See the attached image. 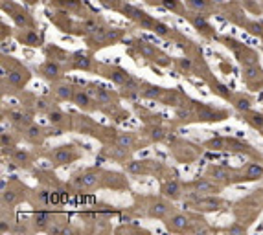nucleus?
Returning <instances> with one entry per match:
<instances>
[{
    "label": "nucleus",
    "mask_w": 263,
    "mask_h": 235,
    "mask_svg": "<svg viewBox=\"0 0 263 235\" xmlns=\"http://www.w3.org/2000/svg\"><path fill=\"white\" fill-rule=\"evenodd\" d=\"M0 72H2V96H19L21 92L28 86L32 81V72L28 66L17 61L11 55H2V64H0Z\"/></svg>",
    "instance_id": "nucleus-1"
},
{
    "label": "nucleus",
    "mask_w": 263,
    "mask_h": 235,
    "mask_svg": "<svg viewBox=\"0 0 263 235\" xmlns=\"http://www.w3.org/2000/svg\"><path fill=\"white\" fill-rule=\"evenodd\" d=\"M83 86H85L86 92L96 99L98 110H100V112L107 114V116L111 118L120 108V99H122L120 92L111 90V88L100 85L96 81H89V83H85Z\"/></svg>",
    "instance_id": "nucleus-2"
},
{
    "label": "nucleus",
    "mask_w": 263,
    "mask_h": 235,
    "mask_svg": "<svg viewBox=\"0 0 263 235\" xmlns=\"http://www.w3.org/2000/svg\"><path fill=\"white\" fill-rule=\"evenodd\" d=\"M131 54L136 55V57H142L149 63L156 64V66H162V68H167L173 64V59L164 52V50L156 48L155 44L147 43L144 39H133L131 41Z\"/></svg>",
    "instance_id": "nucleus-3"
},
{
    "label": "nucleus",
    "mask_w": 263,
    "mask_h": 235,
    "mask_svg": "<svg viewBox=\"0 0 263 235\" xmlns=\"http://www.w3.org/2000/svg\"><path fill=\"white\" fill-rule=\"evenodd\" d=\"M215 41H219L226 46V48L230 50L236 61L241 66H250V64H259V52L258 50L250 48L248 44L241 43V41H237L236 37H230V35H217Z\"/></svg>",
    "instance_id": "nucleus-4"
},
{
    "label": "nucleus",
    "mask_w": 263,
    "mask_h": 235,
    "mask_svg": "<svg viewBox=\"0 0 263 235\" xmlns=\"http://www.w3.org/2000/svg\"><path fill=\"white\" fill-rule=\"evenodd\" d=\"M201 217H203V213H197V211L192 213V211H177L175 209L162 222H164V228L171 233H194L195 224Z\"/></svg>",
    "instance_id": "nucleus-5"
},
{
    "label": "nucleus",
    "mask_w": 263,
    "mask_h": 235,
    "mask_svg": "<svg viewBox=\"0 0 263 235\" xmlns=\"http://www.w3.org/2000/svg\"><path fill=\"white\" fill-rule=\"evenodd\" d=\"M39 156L46 158V162H50V167L54 169H59V167H66L74 162L81 160V151L75 147L74 144H63L57 145L54 149L46 151V153H41Z\"/></svg>",
    "instance_id": "nucleus-6"
},
{
    "label": "nucleus",
    "mask_w": 263,
    "mask_h": 235,
    "mask_svg": "<svg viewBox=\"0 0 263 235\" xmlns=\"http://www.w3.org/2000/svg\"><path fill=\"white\" fill-rule=\"evenodd\" d=\"M124 39H125L124 28H111L107 24V26H103L100 32L85 37V43H86V46H89V50L98 52V50L114 46V44H118L120 41H124Z\"/></svg>",
    "instance_id": "nucleus-7"
},
{
    "label": "nucleus",
    "mask_w": 263,
    "mask_h": 235,
    "mask_svg": "<svg viewBox=\"0 0 263 235\" xmlns=\"http://www.w3.org/2000/svg\"><path fill=\"white\" fill-rule=\"evenodd\" d=\"M186 204L192 211L206 215L221 211L228 202L225 198H221L219 195H192V193H186Z\"/></svg>",
    "instance_id": "nucleus-8"
},
{
    "label": "nucleus",
    "mask_w": 263,
    "mask_h": 235,
    "mask_svg": "<svg viewBox=\"0 0 263 235\" xmlns=\"http://www.w3.org/2000/svg\"><path fill=\"white\" fill-rule=\"evenodd\" d=\"M30 197V187H26L21 180H10V182H2V195H0V200H2V208L4 209H13L15 206H19L21 202L28 200Z\"/></svg>",
    "instance_id": "nucleus-9"
},
{
    "label": "nucleus",
    "mask_w": 263,
    "mask_h": 235,
    "mask_svg": "<svg viewBox=\"0 0 263 235\" xmlns=\"http://www.w3.org/2000/svg\"><path fill=\"white\" fill-rule=\"evenodd\" d=\"M2 11L6 15L11 17V21L15 24L17 30H28V28H37V21L30 11L22 4L15 0H2Z\"/></svg>",
    "instance_id": "nucleus-10"
},
{
    "label": "nucleus",
    "mask_w": 263,
    "mask_h": 235,
    "mask_svg": "<svg viewBox=\"0 0 263 235\" xmlns=\"http://www.w3.org/2000/svg\"><path fill=\"white\" fill-rule=\"evenodd\" d=\"M204 176H208L212 180L219 182L221 186H236V184H243V171L234 169V167L223 166V164H210L204 169Z\"/></svg>",
    "instance_id": "nucleus-11"
},
{
    "label": "nucleus",
    "mask_w": 263,
    "mask_h": 235,
    "mask_svg": "<svg viewBox=\"0 0 263 235\" xmlns=\"http://www.w3.org/2000/svg\"><path fill=\"white\" fill-rule=\"evenodd\" d=\"M103 171L102 167H86L81 171L74 173L70 178V186L75 191H85V189H94V187H102L103 182Z\"/></svg>",
    "instance_id": "nucleus-12"
},
{
    "label": "nucleus",
    "mask_w": 263,
    "mask_h": 235,
    "mask_svg": "<svg viewBox=\"0 0 263 235\" xmlns=\"http://www.w3.org/2000/svg\"><path fill=\"white\" fill-rule=\"evenodd\" d=\"M19 133H21V138L24 140V142L35 145V147H41L46 138H50V136H59V134H63L65 131L59 127H54V125H52V127H44V125H39V123L32 122L30 125L21 129Z\"/></svg>",
    "instance_id": "nucleus-13"
},
{
    "label": "nucleus",
    "mask_w": 263,
    "mask_h": 235,
    "mask_svg": "<svg viewBox=\"0 0 263 235\" xmlns=\"http://www.w3.org/2000/svg\"><path fill=\"white\" fill-rule=\"evenodd\" d=\"M120 13H122L125 19L133 21L138 28H142V30H147V32H151V30H153V26H155V22H156L155 17H151L147 11H144L142 8H138V6L129 4V2H125V4L122 6Z\"/></svg>",
    "instance_id": "nucleus-14"
},
{
    "label": "nucleus",
    "mask_w": 263,
    "mask_h": 235,
    "mask_svg": "<svg viewBox=\"0 0 263 235\" xmlns=\"http://www.w3.org/2000/svg\"><path fill=\"white\" fill-rule=\"evenodd\" d=\"M208 17L210 15H206V13H199V11H194L188 8V13L184 15V19L197 30V33L201 37L215 41V39H217V33H215V28L212 26V22H210Z\"/></svg>",
    "instance_id": "nucleus-15"
},
{
    "label": "nucleus",
    "mask_w": 263,
    "mask_h": 235,
    "mask_svg": "<svg viewBox=\"0 0 263 235\" xmlns=\"http://www.w3.org/2000/svg\"><path fill=\"white\" fill-rule=\"evenodd\" d=\"M195 110H197V123H221L226 118H230V112L226 108L212 107L208 103L195 101Z\"/></svg>",
    "instance_id": "nucleus-16"
},
{
    "label": "nucleus",
    "mask_w": 263,
    "mask_h": 235,
    "mask_svg": "<svg viewBox=\"0 0 263 235\" xmlns=\"http://www.w3.org/2000/svg\"><path fill=\"white\" fill-rule=\"evenodd\" d=\"M171 211H175L173 200L166 198L164 195H162V197H151L147 206H145V217L156 219V220H164Z\"/></svg>",
    "instance_id": "nucleus-17"
},
{
    "label": "nucleus",
    "mask_w": 263,
    "mask_h": 235,
    "mask_svg": "<svg viewBox=\"0 0 263 235\" xmlns=\"http://www.w3.org/2000/svg\"><path fill=\"white\" fill-rule=\"evenodd\" d=\"M223 187L219 182L212 180L208 176H201L192 182H186V191L192 195H221Z\"/></svg>",
    "instance_id": "nucleus-18"
},
{
    "label": "nucleus",
    "mask_w": 263,
    "mask_h": 235,
    "mask_svg": "<svg viewBox=\"0 0 263 235\" xmlns=\"http://www.w3.org/2000/svg\"><path fill=\"white\" fill-rule=\"evenodd\" d=\"M98 61L94 59L92 50H79V52H72V61H70V70H77V72H96L98 74Z\"/></svg>",
    "instance_id": "nucleus-19"
},
{
    "label": "nucleus",
    "mask_w": 263,
    "mask_h": 235,
    "mask_svg": "<svg viewBox=\"0 0 263 235\" xmlns=\"http://www.w3.org/2000/svg\"><path fill=\"white\" fill-rule=\"evenodd\" d=\"M65 72H68V70H66L63 64L48 57H46V61H43V63L37 66V74L41 75L44 81H48V83H55V81L59 79H65Z\"/></svg>",
    "instance_id": "nucleus-20"
},
{
    "label": "nucleus",
    "mask_w": 263,
    "mask_h": 235,
    "mask_svg": "<svg viewBox=\"0 0 263 235\" xmlns=\"http://www.w3.org/2000/svg\"><path fill=\"white\" fill-rule=\"evenodd\" d=\"M55 222V213L50 208H35L30 224H32V231H44L48 233L50 228Z\"/></svg>",
    "instance_id": "nucleus-21"
},
{
    "label": "nucleus",
    "mask_w": 263,
    "mask_h": 235,
    "mask_svg": "<svg viewBox=\"0 0 263 235\" xmlns=\"http://www.w3.org/2000/svg\"><path fill=\"white\" fill-rule=\"evenodd\" d=\"M98 74L102 75V77H105V79H109L113 85H116V86H122L125 81L133 75L125 68L118 66V64H103V63L98 64Z\"/></svg>",
    "instance_id": "nucleus-22"
},
{
    "label": "nucleus",
    "mask_w": 263,
    "mask_h": 235,
    "mask_svg": "<svg viewBox=\"0 0 263 235\" xmlns=\"http://www.w3.org/2000/svg\"><path fill=\"white\" fill-rule=\"evenodd\" d=\"M241 79L248 90L259 92L263 90V68L261 64H250L241 66Z\"/></svg>",
    "instance_id": "nucleus-23"
},
{
    "label": "nucleus",
    "mask_w": 263,
    "mask_h": 235,
    "mask_svg": "<svg viewBox=\"0 0 263 235\" xmlns=\"http://www.w3.org/2000/svg\"><path fill=\"white\" fill-rule=\"evenodd\" d=\"M175 125H192L197 123V110H195V99L186 97L183 105L175 107Z\"/></svg>",
    "instance_id": "nucleus-24"
},
{
    "label": "nucleus",
    "mask_w": 263,
    "mask_h": 235,
    "mask_svg": "<svg viewBox=\"0 0 263 235\" xmlns=\"http://www.w3.org/2000/svg\"><path fill=\"white\" fill-rule=\"evenodd\" d=\"M15 41L26 48H41L44 43L43 33L39 32L37 28H28V30H17L15 32Z\"/></svg>",
    "instance_id": "nucleus-25"
},
{
    "label": "nucleus",
    "mask_w": 263,
    "mask_h": 235,
    "mask_svg": "<svg viewBox=\"0 0 263 235\" xmlns=\"http://www.w3.org/2000/svg\"><path fill=\"white\" fill-rule=\"evenodd\" d=\"M46 120H48L50 125L54 127H59L63 131H70V129H75V123H74V116L72 114H66L65 110H61L57 105L52 107L46 112Z\"/></svg>",
    "instance_id": "nucleus-26"
},
{
    "label": "nucleus",
    "mask_w": 263,
    "mask_h": 235,
    "mask_svg": "<svg viewBox=\"0 0 263 235\" xmlns=\"http://www.w3.org/2000/svg\"><path fill=\"white\" fill-rule=\"evenodd\" d=\"M72 103H74L75 107L79 108L81 112H85V114H92V112H96L98 110V103L96 99L86 92L85 86H77L75 88V94H74V99H72Z\"/></svg>",
    "instance_id": "nucleus-27"
},
{
    "label": "nucleus",
    "mask_w": 263,
    "mask_h": 235,
    "mask_svg": "<svg viewBox=\"0 0 263 235\" xmlns=\"http://www.w3.org/2000/svg\"><path fill=\"white\" fill-rule=\"evenodd\" d=\"M144 79H140L136 75H131L129 79L125 81L124 85L118 86L120 88V96L122 99H127V101H134V99H138L140 94H142V88H144Z\"/></svg>",
    "instance_id": "nucleus-28"
},
{
    "label": "nucleus",
    "mask_w": 263,
    "mask_h": 235,
    "mask_svg": "<svg viewBox=\"0 0 263 235\" xmlns=\"http://www.w3.org/2000/svg\"><path fill=\"white\" fill-rule=\"evenodd\" d=\"M186 184L179 180H166L160 184V195H164L166 198L177 202V200H184L186 198Z\"/></svg>",
    "instance_id": "nucleus-29"
},
{
    "label": "nucleus",
    "mask_w": 263,
    "mask_h": 235,
    "mask_svg": "<svg viewBox=\"0 0 263 235\" xmlns=\"http://www.w3.org/2000/svg\"><path fill=\"white\" fill-rule=\"evenodd\" d=\"M75 88H77V86H75L74 83H70V81H65V79H59V81H55V83H52V90H50V94H52V97L57 99V101H70L72 103L74 94H75Z\"/></svg>",
    "instance_id": "nucleus-30"
},
{
    "label": "nucleus",
    "mask_w": 263,
    "mask_h": 235,
    "mask_svg": "<svg viewBox=\"0 0 263 235\" xmlns=\"http://www.w3.org/2000/svg\"><path fill=\"white\" fill-rule=\"evenodd\" d=\"M11 164L19 169H24V171H30L33 169V164H35V155H33L30 149H24V147H17L13 153L10 155Z\"/></svg>",
    "instance_id": "nucleus-31"
},
{
    "label": "nucleus",
    "mask_w": 263,
    "mask_h": 235,
    "mask_svg": "<svg viewBox=\"0 0 263 235\" xmlns=\"http://www.w3.org/2000/svg\"><path fill=\"white\" fill-rule=\"evenodd\" d=\"M4 116L6 120H10L11 125L17 127L19 131L33 122V112H28L26 108H11V110H6Z\"/></svg>",
    "instance_id": "nucleus-32"
},
{
    "label": "nucleus",
    "mask_w": 263,
    "mask_h": 235,
    "mask_svg": "<svg viewBox=\"0 0 263 235\" xmlns=\"http://www.w3.org/2000/svg\"><path fill=\"white\" fill-rule=\"evenodd\" d=\"M173 64H175L179 72H183L184 75H204L203 72H201V64H199V61L192 57V55L175 57L173 59Z\"/></svg>",
    "instance_id": "nucleus-33"
},
{
    "label": "nucleus",
    "mask_w": 263,
    "mask_h": 235,
    "mask_svg": "<svg viewBox=\"0 0 263 235\" xmlns=\"http://www.w3.org/2000/svg\"><path fill=\"white\" fill-rule=\"evenodd\" d=\"M226 138V151L236 153V155H248V156H261L259 153L254 151V147L250 144H247L245 140L234 138V136H225Z\"/></svg>",
    "instance_id": "nucleus-34"
},
{
    "label": "nucleus",
    "mask_w": 263,
    "mask_h": 235,
    "mask_svg": "<svg viewBox=\"0 0 263 235\" xmlns=\"http://www.w3.org/2000/svg\"><path fill=\"white\" fill-rule=\"evenodd\" d=\"M254 97L250 94H245V92H232L230 97V105L234 107V110L239 114L247 112V110H252L254 108Z\"/></svg>",
    "instance_id": "nucleus-35"
},
{
    "label": "nucleus",
    "mask_w": 263,
    "mask_h": 235,
    "mask_svg": "<svg viewBox=\"0 0 263 235\" xmlns=\"http://www.w3.org/2000/svg\"><path fill=\"white\" fill-rule=\"evenodd\" d=\"M103 26H107V22L103 21L100 15H94V13H89L86 17L81 19V32H83V37H89L92 33L100 32Z\"/></svg>",
    "instance_id": "nucleus-36"
},
{
    "label": "nucleus",
    "mask_w": 263,
    "mask_h": 235,
    "mask_svg": "<svg viewBox=\"0 0 263 235\" xmlns=\"http://www.w3.org/2000/svg\"><path fill=\"white\" fill-rule=\"evenodd\" d=\"M52 6L55 10H63V11H68L72 15H77V17H86L85 15V4L83 0H50Z\"/></svg>",
    "instance_id": "nucleus-37"
},
{
    "label": "nucleus",
    "mask_w": 263,
    "mask_h": 235,
    "mask_svg": "<svg viewBox=\"0 0 263 235\" xmlns=\"http://www.w3.org/2000/svg\"><path fill=\"white\" fill-rule=\"evenodd\" d=\"M44 55L48 59H54L57 63H61L66 70H70V61H72V54L66 52L65 48L61 46H55V44H50V46H44Z\"/></svg>",
    "instance_id": "nucleus-38"
},
{
    "label": "nucleus",
    "mask_w": 263,
    "mask_h": 235,
    "mask_svg": "<svg viewBox=\"0 0 263 235\" xmlns=\"http://www.w3.org/2000/svg\"><path fill=\"white\" fill-rule=\"evenodd\" d=\"M166 92H167L166 86H160V85H155V83L145 81L140 97H142V99H149V101H158V103H160L162 97L166 96Z\"/></svg>",
    "instance_id": "nucleus-39"
},
{
    "label": "nucleus",
    "mask_w": 263,
    "mask_h": 235,
    "mask_svg": "<svg viewBox=\"0 0 263 235\" xmlns=\"http://www.w3.org/2000/svg\"><path fill=\"white\" fill-rule=\"evenodd\" d=\"M243 182H259L263 180V162H247L241 167Z\"/></svg>",
    "instance_id": "nucleus-40"
},
{
    "label": "nucleus",
    "mask_w": 263,
    "mask_h": 235,
    "mask_svg": "<svg viewBox=\"0 0 263 235\" xmlns=\"http://www.w3.org/2000/svg\"><path fill=\"white\" fill-rule=\"evenodd\" d=\"M125 171L129 175L145 176L153 173V164H151V160H129L125 162Z\"/></svg>",
    "instance_id": "nucleus-41"
},
{
    "label": "nucleus",
    "mask_w": 263,
    "mask_h": 235,
    "mask_svg": "<svg viewBox=\"0 0 263 235\" xmlns=\"http://www.w3.org/2000/svg\"><path fill=\"white\" fill-rule=\"evenodd\" d=\"M145 134H147L151 144H160L167 138V129L160 122H153L145 127Z\"/></svg>",
    "instance_id": "nucleus-42"
},
{
    "label": "nucleus",
    "mask_w": 263,
    "mask_h": 235,
    "mask_svg": "<svg viewBox=\"0 0 263 235\" xmlns=\"http://www.w3.org/2000/svg\"><path fill=\"white\" fill-rule=\"evenodd\" d=\"M113 144L120 145L122 149H127V151H136L138 149V136L134 133H122V131H118V134H116V138H114Z\"/></svg>",
    "instance_id": "nucleus-43"
},
{
    "label": "nucleus",
    "mask_w": 263,
    "mask_h": 235,
    "mask_svg": "<svg viewBox=\"0 0 263 235\" xmlns=\"http://www.w3.org/2000/svg\"><path fill=\"white\" fill-rule=\"evenodd\" d=\"M241 120L247 123L248 127H252L254 131H258L259 134L263 136V110H247V112L241 114Z\"/></svg>",
    "instance_id": "nucleus-44"
},
{
    "label": "nucleus",
    "mask_w": 263,
    "mask_h": 235,
    "mask_svg": "<svg viewBox=\"0 0 263 235\" xmlns=\"http://www.w3.org/2000/svg\"><path fill=\"white\" fill-rule=\"evenodd\" d=\"M17 142H19V138H17L15 134L2 131L0 133V147H2L0 151H2V156H10L17 149Z\"/></svg>",
    "instance_id": "nucleus-45"
},
{
    "label": "nucleus",
    "mask_w": 263,
    "mask_h": 235,
    "mask_svg": "<svg viewBox=\"0 0 263 235\" xmlns=\"http://www.w3.org/2000/svg\"><path fill=\"white\" fill-rule=\"evenodd\" d=\"M184 4L188 6L190 10L199 11V13H206V15H212L217 10L212 0H184Z\"/></svg>",
    "instance_id": "nucleus-46"
},
{
    "label": "nucleus",
    "mask_w": 263,
    "mask_h": 235,
    "mask_svg": "<svg viewBox=\"0 0 263 235\" xmlns=\"http://www.w3.org/2000/svg\"><path fill=\"white\" fill-rule=\"evenodd\" d=\"M208 85H210V88H212V92H214L215 96H219L221 99H225V101H230L232 90L225 85V83H221V81L214 79V77H210Z\"/></svg>",
    "instance_id": "nucleus-47"
},
{
    "label": "nucleus",
    "mask_w": 263,
    "mask_h": 235,
    "mask_svg": "<svg viewBox=\"0 0 263 235\" xmlns=\"http://www.w3.org/2000/svg\"><path fill=\"white\" fill-rule=\"evenodd\" d=\"M162 8L167 11H171L173 15L183 17L188 13V6L184 4V0H162Z\"/></svg>",
    "instance_id": "nucleus-48"
},
{
    "label": "nucleus",
    "mask_w": 263,
    "mask_h": 235,
    "mask_svg": "<svg viewBox=\"0 0 263 235\" xmlns=\"http://www.w3.org/2000/svg\"><path fill=\"white\" fill-rule=\"evenodd\" d=\"M203 147L208 151H215V153H223V151H226V138L225 136H214V138L203 142Z\"/></svg>",
    "instance_id": "nucleus-49"
},
{
    "label": "nucleus",
    "mask_w": 263,
    "mask_h": 235,
    "mask_svg": "<svg viewBox=\"0 0 263 235\" xmlns=\"http://www.w3.org/2000/svg\"><path fill=\"white\" fill-rule=\"evenodd\" d=\"M52 107H55L54 99H50V97H46V96L35 97V110H37V112L46 114Z\"/></svg>",
    "instance_id": "nucleus-50"
},
{
    "label": "nucleus",
    "mask_w": 263,
    "mask_h": 235,
    "mask_svg": "<svg viewBox=\"0 0 263 235\" xmlns=\"http://www.w3.org/2000/svg\"><path fill=\"white\" fill-rule=\"evenodd\" d=\"M100 4L105 8V10H111V11H118L122 10V6L125 4V0H98Z\"/></svg>",
    "instance_id": "nucleus-51"
},
{
    "label": "nucleus",
    "mask_w": 263,
    "mask_h": 235,
    "mask_svg": "<svg viewBox=\"0 0 263 235\" xmlns=\"http://www.w3.org/2000/svg\"><path fill=\"white\" fill-rule=\"evenodd\" d=\"M0 28H2V35H0V39H2V43H6V39L8 37H13V35H15V33L11 32V28L8 26V24H4V22H2V24H0Z\"/></svg>",
    "instance_id": "nucleus-52"
},
{
    "label": "nucleus",
    "mask_w": 263,
    "mask_h": 235,
    "mask_svg": "<svg viewBox=\"0 0 263 235\" xmlns=\"http://www.w3.org/2000/svg\"><path fill=\"white\" fill-rule=\"evenodd\" d=\"M226 231H230V233H245L247 228H245V226H239V224H234V226H228Z\"/></svg>",
    "instance_id": "nucleus-53"
},
{
    "label": "nucleus",
    "mask_w": 263,
    "mask_h": 235,
    "mask_svg": "<svg viewBox=\"0 0 263 235\" xmlns=\"http://www.w3.org/2000/svg\"><path fill=\"white\" fill-rule=\"evenodd\" d=\"M24 2H26V4H30V6H33V4H37L39 0H24Z\"/></svg>",
    "instance_id": "nucleus-54"
},
{
    "label": "nucleus",
    "mask_w": 263,
    "mask_h": 235,
    "mask_svg": "<svg viewBox=\"0 0 263 235\" xmlns=\"http://www.w3.org/2000/svg\"><path fill=\"white\" fill-rule=\"evenodd\" d=\"M259 10H261V13H263V0L259 2Z\"/></svg>",
    "instance_id": "nucleus-55"
},
{
    "label": "nucleus",
    "mask_w": 263,
    "mask_h": 235,
    "mask_svg": "<svg viewBox=\"0 0 263 235\" xmlns=\"http://www.w3.org/2000/svg\"><path fill=\"white\" fill-rule=\"evenodd\" d=\"M261 50H263V46H261Z\"/></svg>",
    "instance_id": "nucleus-56"
}]
</instances>
